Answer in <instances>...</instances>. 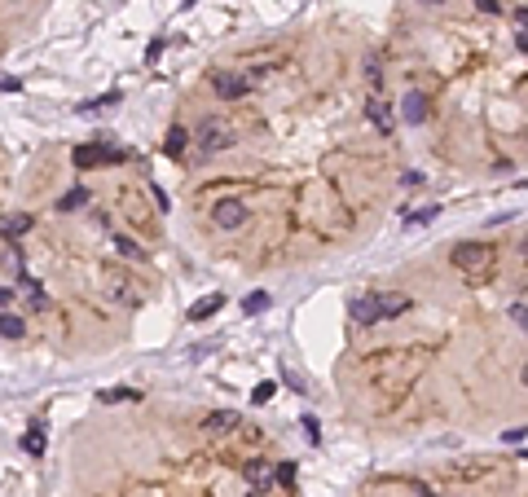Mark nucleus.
Returning <instances> with one entry per match:
<instances>
[{"label": "nucleus", "instance_id": "10", "mask_svg": "<svg viewBox=\"0 0 528 497\" xmlns=\"http://www.w3.org/2000/svg\"><path fill=\"white\" fill-rule=\"evenodd\" d=\"M185 145H190V128H168V137H163V154H168V159H180V154H185Z\"/></svg>", "mask_w": 528, "mask_h": 497}, {"label": "nucleus", "instance_id": "32", "mask_svg": "<svg viewBox=\"0 0 528 497\" xmlns=\"http://www.w3.org/2000/svg\"><path fill=\"white\" fill-rule=\"evenodd\" d=\"M185 5H194V0H185Z\"/></svg>", "mask_w": 528, "mask_h": 497}, {"label": "nucleus", "instance_id": "21", "mask_svg": "<svg viewBox=\"0 0 528 497\" xmlns=\"http://www.w3.org/2000/svg\"><path fill=\"white\" fill-rule=\"evenodd\" d=\"M273 479H277L282 489H295V462H277V467H273Z\"/></svg>", "mask_w": 528, "mask_h": 497}, {"label": "nucleus", "instance_id": "7", "mask_svg": "<svg viewBox=\"0 0 528 497\" xmlns=\"http://www.w3.org/2000/svg\"><path fill=\"white\" fill-rule=\"evenodd\" d=\"M427 106H432V102H427V93L409 88V93L401 97V119H405V124H423V119H427Z\"/></svg>", "mask_w": 528, "mask_h": 497}, {"label": "nucleus", "instance_id": "9", "mask_svg": "<svg viewBox=\"0 0 528 497\" xmlns=\"http://www.w3.org/2000/svg\"><path fill=\"white\" fill-rule=\"evenodd\" d=\"M242 475L251 479L256 489H269V484H273V462H264V458H251V462H246V467H242Z\"/></svg>", "mask_w": 528, "mask_h": 497}, {"label": "nucleus", "instance_id": "22", "mask_svg": "<svg viewBox=\"0 0 528 497\" xmlns=\"http://www.w3.org/2000/svg\"><path fill=\"white\" fill-rule=\"evenodd\" d=\"M27 229H31V216H9L5 220V238H22Z\"/></svg>", "mask_w": 528, "mask_h": 497}, {"label": "nucleus", "instance_id": "28", "mask_svg": "<svg viewBox=\"0 0 528 497\" xmlns=\"http://www.w3.org/2000/svg\"><path fill=\"white\" fill-rule=\"evenodd\" d=\"M510 322H515V326H524V300H515V304H510Z\"/></svg>", "mask_w": 528, "mask_h": 497}, {"label": "nucleus", "instance_id": "24", "mask_svg": "<svg viewBox=\"0 0 528 497\" xmlns=\"http://www.w3.org/2000/svg\"><path fill=\"white\" fill-rule=\"evenodd\" d=\"M432 216H440V207H423V211H409V216H405V225H427Z\"/></svg>", "mask_w": 528, "mask_h": 497}, {"label": "nucleus", "instance_id": "5", "mask_svg": "<svg viewBox=\"0 0 528 497\" xmlns=\"http://www.w3.org/2000/svg\"><path fill=\"white\" fill-rule=\"evenodd\" d=\"M211 220H216L220 229H242V225H246V203H238V198H225V203H216Z\"/></svg>", "mask_w": 528, "mask_h": 497}, {"label": "nucleus", "instance_id": "12", "mask_svg": "<svg viewBox=\"0 0 528 497\" xmlns=\"http://www.w3.org/2000/svg\"><path fill=\"white\" fill-rule=\"evenodd\" d=\"M405 308H409V295H401V291L378 295V312H383V322H388V317H401Z\"/></svg>", "mask_w": 528, "mask_h": 497}, {"label": "nucleus", "instance_id": "26", "mask_svg": "<svg viewBox=\"0 0 528 497\" xmlns=\"http://www.w3.org/2000/svg\"><path fill=\"white\" fill-rule=\"evenodd\" d=\"M163 48H168V40H154L150 48H145V62H159V58H163Z\"/></svg>", "mask_w": 528, "mask_h": 497}, {"label": "nucleus", "instance_id": "1", "mask_svg": "<svg viewBox=\"0 0 528 497\" xmlns=\"http://www.w3.org/2000/svg\"><path fill=\"white\" fill-rule=\"evenodd\" d=\"M449 260H454V269H458L462 277H471V281H484V277H493V264H498V251H493L489 242H458L454 251H449Z\"/></svg>", "mask_w": 528, "mask_h": 497}, {"label": "nucleus", "instance_id": "17", "mask_svg": "<svg viewBox=\"0 0 528 497\" xmlns=\"http://www.w3.org/2000/svg\"><path fill=\"white\" fill-rule=\"evenodd\" d=\"M22 449H27V453H36V458L44 453V423H31V432L22 436Z\"/></svg>", "mask_w": 528, "mask_h": 497}, {"label": "nucleus", "instance_id": "6", "mask_svg": "<svg viewBox=\"0 0 528 497\" xmlns=\"http://www.w3.org/2000/svg\"><path fill=\"white\" fill-rule=\"evenodd\" d=\"M348 312H352L357 326H378V322H383V312H378V295H357V300L348 304Z\"/></svg>", "mask_w": 528, "mask_h": 497}, {"label": "nucleus", "instance_id": "16", "mask_svg": "<svg viewBox=\"0 0 528 497\" xmlns=\"http://www.w3.org/2000/svg\"><path fill=\"white\" fill-rule=\"evenodd\" d=\"M79 207H88V190H66L58 198V211H79Z\"/></svg>", "mask_w": 528, "mask_h": 497}, {"label": "nucleus", "instance_id": "2", "mask_svg": "<svg viewBox=\"0 0 528 497\" xmlns=\"http://www.w3.org/2000/svg\"><path fill=\"white\" fill-rule=\"evenodd\" d=\"M190 141L198 145V154H203V159H211V154H225L229 145H238V132L229 128L225 119H198Z\"/></svg>", "mask_w": 528, "mask_h": 497}, {"label": "nucleus", "instance_id": "25", "mask_svg": "<svg viewBox=\"0 0 528 497\" xmlns=\"http://www.w3.org/2000/svg\"><path fill=\"white\" fill-rule=\"evenodd\" d=\"M273 392H277L273 383H260V387L251 392V401H256V405H264V401H273Z\"/></svg>", "mask_w": 528, "mask_h": 497}, {"label": "nucleus", "instance_id": "15", "mask_svg": "<svg viewBox=\"0 0 528 497\" xmlns=\"http://www.w3.org/2000/svg\"><path fill=\"white\" fill-rule=\"evenodd\" d=\"M124 93H102V97H88L84 106H79V114H93V110H106V106H119Z\"/></svg>", "mask_w": 528, "mask_h": 497}, {"label": "nucleus", "instance_id": "4", "mask_svg": "<svg viewBox=\"0 0 528 497\" xmlns=\"http://www.w3.org/2000/svg\"><path fill=\"white\" fill-rule=\"evenodd\" d=\"M102 163H124V150H106V145H75V168H102Z\"/></svg>", "mask_w": 528, "mask_h": 497}, {"label": "nucleus", "instance_id": "14", "mask_svg": "<svg viewBox=\"0 0 528 497\" xmlns=\"http://www.w3.org/2000/svg\"><path fill=\"white\" fill-rule=\"evenodd\" d=\"M0 335H5V339H22L27 335V322L18 317V312H0Z\"/></svg>", "mask_w": 528, "mask_h": 497}, {"label": "nucleus", "instance_id": "19", "mask_svg": "<svg viewBox=\"0 0 528 497\" xmlns=\"http://www.w3.org/2000/svg\"><path fill=\"white\" fill-rule=\"evenodd\" d=\"M22 286H27V300H31V308H48V295H44V286H40L36 277H27Z\"/></svg>", "mask_w": 528, "mask_h": 497}, {"label": "nucleus", "instance_id": "13", "mask_svg": "<svg viewBox=\"0 0 528 497\" xmlns=\"http://www.w3.org/2000/svg\"><path fill=\"white\" fill-rule=\"evenodd\" d=\"M220 308H225V295H207V300H198L190 308V322H207V317H216Z\"/></svg>", "mask_w": 528, "mask_h": 497}, {"label": "nucleus", "instance_id": "23", "mask_svg": "<svg viewBox=\"0 0 528 497\" xmlns=\"http://www.w3.org/2000/svg\"><path fill=\"white\" fill-rule=\"evenodd\" d=\"M114 251H119L124 260H141V246H137V242H132V238H124V234H119V238H114Z\"/></svg>", "mask_w": 528, "mask_h": 497}, {"label": "nucleus", "instance_id": "31", "mask_svg": "<svg viewBox=\"0 0 528 497\" xmlns=\"http://www.w3.org/2000/svg\"><path fill=\"white\" fill-rule=\"evenodd\" d=\"M423 5H444V0H423Z\"/></svg>", "mask_w": 528, "mask_h": 497}, {"label": "nucleus", "instance_id": "11", "mask_svg": "<svg viewBox=\"0 0 528 497\" xmlns=\"http://www.w3.org/2000/svg\"><path fill=\"white\" fill-rule=\"evenodd\" d=\"M366 114H370V124H374L378 132H392V128H396V119H392L388 102H378V97H370V102H366Z\"/></svg>", "mask_w": 528, "mask_h": 497}, {"label": "nucleus", "instance_id": "18", "mask_svg": "<svg viewBox=\"0 0 528 497\" xmlns=\"http://www.w3.org/2000/svg\"><path fill=\"white\" fill-rule=\"evenodd\" d=\"M269 304H273L269 291H256V295H246V300H242V312H246V317H256V312H264Z\"/></svg>", "mask_w": 528, "mask_h": 497}, {"label": "nucleus", "instance_id": "3", "mask_svg": "<svg viewBox=\"0 0 528 497\" xmlns=\"http://www.w3.org/2000/svg\"><path fill=\"white\" fill-rule=\"evenodd\" d=\"M211 84H216V93L225 97V102H238V97H246L251 79H246L242 71H216V75H211Z\"/></svg>", "mask_w": 528, "mask_h": 497}, {"label": "nucleus", "instance_id": "27", "mask_svg": "<svg viewBox=\"0 0 528 497\" xmlns=\"http://www.w3.org/2000/svg\"><path fill=\"white\" fill-rule=\"evenodd\" d=\"M282 378H286V383H291V387H295V392H304V378H300V374H291V370H286V366H282Z\"/></svg>", "mask_w": 528, "mask_h": 497}, {"label": "nucleus", "instance_id": "30", "mask_svg": "<svg viewBox=\"0 0 528 497\" xmlns=\"http://www.w3.org/2000/svg\"><path fill=\"white\" fill-rule=\"evenodd\" d=\"M9 300H13V291H9V286H0V308H5Z\"/></svg>", "mask_w": 528, "mask_h": 497}, {"label": "nucleus", "instance_id": "29", "mask_svg": "<svg viewBox=\"0 0 528 497\" xmlns=\"http://www.w3.org/2000/svg\"><path fill=\"white\" fill-rule=\"evenodd\" d=\"M475 5H480L484 13H498V9H502V5H498V0H475Z\"/></svg>", "mask_w": 528, "mask_h": 497}, {"label": "nucleus", "instance_id": "20", "mask_svg": "<svg viewBox=\"0 0 528 497\" xmlns=\"http://www.w3.org/2000/svg\"><path fill=\"white\" fill-rule=\"evenodd\" d=\"M114 401H141V392H132V387H106L102 392V405H114Z\"/></svg>", "mask_w": 528, "mask_h": 497}, {"label": "nucleus", "instance_id": "8", "mask_svg": "<svg viewBox=\"0 0 528 497\" xmlns=\"http://www.w3.org/2000/svg\"><path fill=\"white\" fill-rule=\"evenodd\" d=\"M234 427H238V413H234V409H216V413H207L203 432H207V436H229Z\"/></svg>", "mask_w": 528, "mask_h": 497}]
</instances>
